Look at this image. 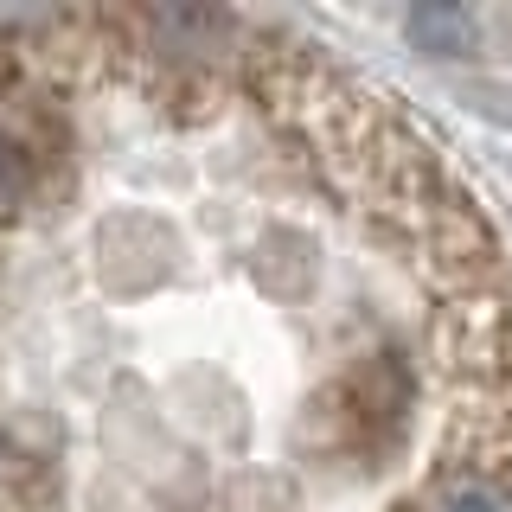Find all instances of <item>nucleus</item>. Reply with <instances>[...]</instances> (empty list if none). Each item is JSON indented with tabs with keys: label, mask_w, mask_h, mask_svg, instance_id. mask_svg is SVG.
Returning <instances> with one entry per match:
<instances>
[{
	"label": "nucleus",
	"mask_w": 512,
	"mask_h": 512,
	"mask_svg": "<svg viewBox=\"0 0 512 512\" xmlns=\"http://www.w3.org/2000/svg\"><path fill=\"white\" fill-rule=\"evenodd\" d=\"M0 512H512L487 218L269 26L0 20Z\"/></svg>",
	"instance_id": "obj_1"
}]
</instances>
